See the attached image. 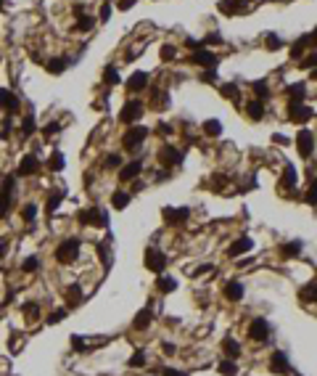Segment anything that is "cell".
<instances>
[{"instance_id":"obj_49","label":"cell","mask_w":317,"mask_h":376,"mask_svg":"<svg viewBox=\"0 0 317 376\" xmlns=\"http://www.w3.org/2000/svg\"><path fill=\"white\" fill-rule=\"evenodd\" d=\"M130 366H137V368H140V366H145V352H135V355L133 358H130Z\"/></svg>"},{"instance_id":"obj_29","label":"cell","mask_w":317,"mask_h":376,"mask_svg":"<svg viewBox=\"0 0 317 376\" xmlns=\"http://www.w3.org/2000/svg\"><path fill=\"white\" fill-rule=\"evenodd\" d=\"M217 371H220L222 376H235V374H238V366H235L233 358H222L220 366H217Z\"/></svg>"},{"instance_id":"obj_51","label":"cell","mask_w":317,"mask_h":376,"mask_svg":"<svg viewBox=\"0 0 317 376\" xmlns=\"http://www.w3.org/2000/svg\"><path fill=\"white\" fill-rule=\"evenodd\" d=\"M21 215H24V220H35L37 217V204H27Z\"/></svg>"},{"instance_id":"obj_57","label":"cell","mask_w":317,"mask_h":376,"mask_svg":"<svg viewBox=\"0 0 317 376\" xmlns=\"http://www.w3.org/2000/svg\"><path fill=\"white\" fill-rule=\"evenodd\" d=\"M307 45H309V48H317V29L307 35Z\"/></svg>"},{"instance_id":"obj_11","label":"cell","mask_w":317,"mask_h":376,"mask_svg":"<svg viewBox=\"0 0 317 376\" xmlns=\"http://www.w3.org/2000/svg\"><path fill=\"white\" fill-rule=\"evenodd\" d=\"M0 109L8 111V114H16L21 109V101L16 93H11L8 88H0Z\"/></svg>"},{"instance_id":"obj_17","label":"cell","mask_w":317,"mask_h":376,"mask_svg":"<svg viewBox=\"0 0 317 376\" xmlns=\"http://www.w3.org/2000/svg\"><path fill=\"white\" fill-rule=\"evenodd\" d=\"M145 88H148V74H145V72H135L133 77L127 80V90H130V93H143Z\"/></svg>"},{"instance_id":"obj_52","label":"cell","mask_w":317,"mask_h":376,"mask_svg":"<svg viewBox=\"0 0 317 376\" xmlns=\"http://www.w3.org/2000/svg\"><path fill=\"white\" fill-rule=\"evenodd\" d=\"M21 133H24V135H32V133H35V117H27V119H24Z\"/></svg>"},{"instance_id":"obj_37","label":"cell","mask_w":317,"mask_h":376,"mask_svg":"<svg viewBox=\"0 0 317 376\" xmlns=\"http://www.w3.org/2000/svg\"><path fill=\"white\" fill-rule=\"evenodd\" d=\"M48 167L53 172H61L64 170V154L61 151H56V154H50V159H48Z\"/></svg>"},{"instance_id":"obj_30","label":"cell","mask_w":317,"mask_h":376,"mask_svg":"<svg viewBox=\"0 0 317 376\" xmlns=\"http://www.w3.org/2000/svg\"><path fill=\"white\" fill-rule=\"evenodd\" d=\"M92 27H95V19H92V16H85V13H80L77 21H74V29H77V32H90Z\"/></svg>"},{"instance_id":"obj_20","label":"cell","mask_w":317,"mask_h":376,"mask_svg":"<svg viewBox=\"0 0 317 376\" xmlns=\"http://www.w3.org/2000/svg\"><path fill=\"white\" fill-rule=\"evenodd\" d=\"M37 170H40V159H37L35 154H27L24 159H21V167H19V175H35Z\"/></svg>"},{"instance_id":"obj_5","label":"cell","mask_w":317,"mask_h":376,"mask_svg":"<svg viewBox=\"0 0 317 376\" xmlns=\"http://www.w3.org/2000/svg\"><path fill=\"white\" fill-rule=\"evenodd\" d=\"M145 268H148L151 273H164V268H167V255L164 252H159V249H145Z\"/></svg>"},{"instance_id":"obj_4","label":"cell","mask_w":317,"mask_h":376,"mask_svg":"<svg viewBox=\"0 0 317 376\" xmlns=\"http://www.w3.org/2000/svg\"><path fill=\"white\" fill-rule=\"evenodd\" d=\"M77 255H80V241L77 239H64L58 244V249H56V260L61 265H69V263H74Z\"/></svg>"},{"instance_id":"obj_34","label":"cell","mask_w":317,"mask_h":376,"mask_svg":"<svg viewBox=\"0 0 317 376\" xmlns=\"http://www.w3.org/2000/svg\"><path fill=\"white\" fill-rule=\"evenodd\" d=\"M133 326L135 328H148L151 326V310H140L135 316V321H133Z\"/></svg>"},{"instance_id":"obj_48","label":"cell","mask_w":317,"mask_h":376,"mask_svg":"<svg viewBox=\"0 0 317 376\" xmlns=\"http://www.w3.org/2000/svg\"><path fill=\"white\" fill-rule=\"evenodd\" d=\"M103 164H106V170H117V167L122 164V157H119V154H111V157H106Z\"/></svg>"},{"instance_id":"obj_14","label":"cell","mask_w":317,"mask_h":376,"mask_svg":"<svg viewBox=\"0 0 317 376\" xmlns=\"http://www.w3.org/2000/svg\"><path fill=\"white\" fill-rule=\"evenodd\" d=\"M140 170H143V162H140V159H133V162H127V164L119 170V180H122V183H130L133 178L140 175Z\"/></svg>"},{"instance_id":"obj_46","label":"cell","mask_w":317,"mask_h":376,"mask_svg":"<svg viewBox=\"0 0 317 376\" xmlns=\"http://www.w3.org/2000/svg\"><path fill=\"white\" fill-rule=\"evenodd\" d=\"M61 199H64V191H58V194H56V196H50V199H48V212H50V215H53V212H56V210H58V204H61Z\"/></svg>"},{"instance_id":"obj_50","label":"cell","mask_w":317,"mask_h":376,"mask_svg":"<svg viewBox=\"0 0 317 376\" xmlns=\"http://www.w3.org/2000/svg\"><path fill=\"white\" fill-rule=\"evenodd\" d=\"M109 16H111V3H103V5H100V11H98V19L100 21H109Z\"/></svg>"},{"instance_id":"obj_15","label":"cell","mask_w":317,"mask_h":376,"mask_svg":"<svg viewBox=\"0 0 317 376\" xmlns=\"http://www.w3.org/2000/svg\"><path fill=\"white\" fill-rule=\"evenodd\" d=\"M188 217H190V212L185 210V207H180V210H177V207H167L164 210V220L169 225H180V222H185Z\"/></svg>"},{"instance_id":"obj_36","label":"cell","mask_w":317,"mask_h":376,"mask_svg":"<svg viewBox=\"0 0 317 376\" xmlns=\"http://www.w3.org/2000/svg\"><path fill=\"white\" fill-rule=\"evenodd\" d=\"M301 252V241H291V244H283V257L291 260V257H299Z\"/></svg>"},{"instance_id":"obj_40","label":"cell","mask_w":317,"mask_h":376,"mask_svg":"<svg viewBox=\"0 0 317 376\" xmlns=\"http://www.w3.org/2000/svg\"><path fill=\"white\" fill-rule=\"evenodd\" d=\"M301 299H307V302H315V299H317V283H309V286L301 289Z\"/></svg>"},{"instance_id":"obj_7","label":"cell","mask_w":317,"mask_h":376,"mask_svg":"<svg viewBox=\"0 0 317 376\" xmlns=\"http://www.w3.org/2000/svg\"><path fill=\"white\" fill-rule=\"evenodd\" d=\"M80 222H85V225H106V222H109V215L100 210V207H90V210L80 212Z\"/></svg>"},{"instance_id":"obj_41","label":"cell","mask_w":317,"mask_h":376,"mask_svg":"<svg viewBox=\"0 0 317 376\" xmlns=\"http://www.w3.org/2000/svg\"><path fill=\"white\" fill-rule=\"evenodd\" d=\"M37 268H40V260H37V257H27L24 263H21V270H24V273H35Z\"/></svg>"},{"instance_id":"obj_13","label":"cell","mask_w":317,"mask_h":376,"mask_svg":"<svg viewBox=\"0 0 317 376\" xmlns=\"http://www.w3.org/2000/svg\"><path fill=\"white\" fill-rule=\"evenodd\" d=\"M270 371H272V374H280V376H285V374L291 371L285 352H272V358H270Z\"/></svg>"},{"instance_id":"obj_56","label":"cell","mask_w":317,"mask_h":376,"mask_svg":"<svg viewBox=\"0 0 317 376\" xmlns=\"http://www.w3.org/2000/svg\"><path fill=\"white\" fill-rule=\"evenodd\" d=\"M135 3H137V0H119V11H130Z\"/></svg>"},{"instance_id":"obj_18","label":"cell","mask_w":317,"mask_h":376,"mask_svg":"<svg viewBox=\"0 0 317 376\" xmlns=\"http://www.w3.org/2000/svg\"><path fill=\"white\" fill-rule=\"evenodd\" d=\"M246 294V286L241 281H227L225 283V299H230V302H238V299H243Z\"/></svg>"},{"instance_id":"obj_43","label":"cell","mask_w":317,"mask_h":376,"mask_svg":"<svg viewBox=\"0 0 317 376\" xmlns=\"http://www.w3.org/2000/svg\"><path fill=\"white\" fill-rule=\"evenodd\" d=\"M175 56H177L175 45H161V61H172Z\"/></svg>"},{"instance_id":"obj_35","label":"cell","mask_w":317,"mask_h":376,"mask_svg":"<svg viewBox=\"0 0 317 376\" xmlns=\"http://www.w3.org/2000/svg\"><path fill=\"white\" fill-rule=\"evenodd\" d=\"M283 188H293L296 186V170H293L291 164H285V172H283V183H280Z\"/></svg>"},{"instance_id":"obj_47","label":"cell","mask_w":317,"mask_h":376,"mask_svg":"<svg viewBox=\"0 0 317 376\" xmlns=\"http://www.w3.org/2000/svg\"><path fill=\"white\" fill-rule=\"evenodd\" d=\"M265 40H267V48H270V51H277V48H283V40H280V37H277V35H267Z\"/></svg>"},{"instance_id":"obj_31","label":"cell","mask_w":317,"mask_h":376,"mask_svg":"<svg viewBox=\"0 0 317 376\" xmlns=\"http://www.w3.org/2000/svg\"><path fill=\"white\" fill-rule=\"evenodd\" d=\"M156 289H159V291H164V294H169V291H175V289H177V281L172 278V275H159Z\"/></svg>"},{"instance_id":"obj_1","label":"cell","mask_w":317,"mask_h":376,"mask_svg":"<svg viewBox=\"0 0 317 376\" xmlns=\"http://www.w3.org/2000/svg\"><path fill=\"white\" fill-rule=\"evenodd\" d=\"M143 111H145V106H143L140 98H130V101L122 106V111H119V122H122V125H130V127H133L135 122L143 117Z\"/></svg>"},{"instance_id":"obj_28","label":"cell","mask_w":317,"mask_h":376,"mask_svg":"<svg viewBox=\"0 0 317 376\" xmlns=\"http://www.w3.org/2000/svg\"><path fill=\"white\" fill-rule=\"evenodd\" d=\"M201 130H204L209 138H217V135H222V122L220 119H206L204 125H201Z\"/></svg>"},{"instance_id":"obj_9","label":"cell","mask_w":317,"mask_h":376,"mask_svg":"<svg viewBox=\"0 0 317 376\" xmlns=\"http://www.w3.org/2000/svg\"><path fill=\"white\" fill-rule=\"evenodd\" d=\"M296 146H299V154L309 159L315 154V135H312V130H299V135H296Z\"/></svg>"},{"instance_id":"obj_16","label":"cell","mask_w":317,"mask_h":376,"mask_svg":"<svg viewBox=\"0 0 317 376\" xmlns=\"http://www.w3.org/2000/svg\"><path fill=\"white\" fill-rule=\"evenodd\" d=\"M251 5L241 3V0H220V11L227 13V16H235V13H246Z\"/></svg>"},{"instance_id":"obj_23","label":"cell","mask_w":317,"mask_h":376,"mask_svg":"<svg viewBox=\"0 0 317 376\" xmlns=\"http://www.w3.org/2000/svg\"><path fill=\"white\" fill-rule=\"evenodd\" d=\"M307 48H309V45H307V35H304V37H299V40L291 45V58H293V61H301V58L307 56Z\"/></svg>"},{"instance_id":"obj_24","label":"cell","mask_w":317,"mask_h":376,"mask_svg":"<svg viewBox=\"0 0 317 376\" xmlns=\"http://www.w3.org/2000/svg\"><path fill=\"white\" fill-rule=\"evenodd\" d=\"M119 82H122V80H119V69L114 66V64L106 66V69H103V85H106V88H114V85H119Z\"/></svg>"},{"instance_id":"obj_6","label":"cell","mask_w":317,"mask_h":376,"mask_svg":"<svg viewBox=\"0 0 317 376\" xmlns=\"http://www.w3.org/2000/svg\"><path fill=\"white\" fill-rule=\"evenodd\" d=\"M190 64H196L201 69H214L217 66V56H214L212 51H206V48H198V51H193L190 56H188Z\"/></svg>"},{"instance_id":"obj_32","label":"cell","mask_w":317,"mask_h":376,"mask_svg":"<svg viewBox=\"0 0 317 376\" xmlns=\"http://www.w3.org/2000/svg\"><path fill=\"white\" fill-rule=\"evenodd\" d=\"M222 350H225V358H238L241 355V344L235 339H225L222 342Z\"/></svg>"},{"instance_id":"obj_22","label":"cell","mask_w":317,"mask_h":376,"mask_svg":"<svg viewBox=\"0 0 317 376\" xmlns=\"http://www.w3.org/2000/svg\"><path fill=\"white\" fill-rule=\"evenodd\" d=\"M249 249H251V239H238L235 244H230L227 255H230V257H241V255H246Z\"/></svg>"},{"instance_id":"obj_39","label":"cell","mask_w":317,"mask_h":376,"mask_svg":"<svg viewBox=\"0 0 317 376\" xmlns=\"http://www.w3.org/2000/svg\"><path fill=\"white\" fill-rule=\"evenodd\" d=\"M11 210V194H5V191H0V220L5 217V212Z\"/></svg>"},{"instance_id":"obj_3","label":"cell","mask_w":317,"mask_h":376,"mask_svg":"<svg viewBox=\"0 0 317 376\" xmlns=\"http://www.w3.org/2000/svg\"><path fill=\"white\" fill-rule=\"evenodd\" d=\"M148 133H151L148 127H143V125H133V127H130L127 133H125V138H122V146H125L127 151L140 149V146H143V141L148 138Z\"/></svg>"},{"instance_id":"obj_8","label":"cell","mask_w":317,"mask_h":376,"mask_svg":"<svg viewBox=\"0 0 317 376\" xmlns=\"http://www.w3.org/2000/svg\"><path fill=\"white\" fill-rule=\"evenodd\" d=\"M249 339L251 342H267L270 339V323L265 318H254L249 323Z\"/></svg>"},{"instance_id":"obj_21","label":"cell","mask_w":317,"mask_h":376,"mask_svg":"<svg viewBox=\"0 0 317 376\" xmlns=\"http://www.w3.org/2000/svg\"><path fill=\"white\" fill-rule=\"evenodd\" d=\"M285 96H288L291 101H307V85H304V82L288 85V88H285Z\"/></svg>"},{"instance_id":"obj_59","label":"cell","mask_w":317,"mask_h":376,"mask_svg":"<svg viewBox=\"0 0 317 376\" xmlns=\"http://www.w3.org/2000/svg\"><path fill=\"white\" fill-rule=\"evenodd\" d=\"M3 255H5V241L0 239V257H3Z\"/></svg>"},{"instance_id":"obj_2","label":"cell","mask_w":317,"mask_h":376,"mask_svg":"<svg viewBox=\"0 0 317 376\" xmlns=\"http://www.w3.org/2000/svg\"><path fill=\"white\" fill-rule=\"evenodd\" d=\"M285 117H288L293 125H304V122L312 119V109L307 106V101H288V106H285Z\"/></svg>"},{"instance_id":"obj_61","label":"cell","mask_w":317,"mask_h":376,"mask_svg":"<svg viewBox=\"0 0 317 376\" xmlns=\"http://www.w3.org/2000/svg\"><path fill=\"white\" fill-rule=\"evenodd\" d=\"M0 8H3V0H0Z\"/></svg>"},{"instance_id":"obj_12","label":"cell","mask_w":317,"mask_h":376,"mask_svg":"<svg viewBox=\"0 0 317 376\" xmlns=\"http://www.w3.org/2000/svg\"><path fill=\"white\" fill-rule=\"evenodd\" d=\"M243 109H246V117H249L251 122L265 119V111H267V109H265V101H259V98H251V101L246 104Z\"/></svg>"},{"instance_id":"obj_54","label":"cell","mask_w":317,"mask_h":376,"mask_svg":"<svg viewBox=\"0 0 317 376\" xmlns=\"http://www.w3.org/2000/svg\"><path fill=\"white\" fill-rule=\"evenodd\" d=\"M161 376H188V374L177 371V368H161Z\"/></svg>"},{"instance_id":"obj_26","label":"cell","mask_w":317,"mask_h":376,"mask_svg":"<svg viewBox=\"0 0 317 376\" xmlns=\"http://www.w3.org/2000/svg\"><path fill=\"white\" fill-rule=\"evenodd\" d=\"M111 204H114V210H125V207L130 204V194H127V191H122V188H117L111 194Z\"/></svg>"},{"instance_id":"obj_25","label":"cell","mask_w":317,"mask_h":376,"mask_svg":"<svg viewBox=\"0 0 317 376\" xmlns=\"http://www.w3.org/2000/svg\"><path fill=\"white\" fill-rule=\"evenodd\" d=\"M220 93L225 98H230V101H238V98H241V88H238V82H222Z\"/></svg>"},{"instance_id":"obj_33","label":"cell","mask_w":317,"mask_h":376,"mask_svg":"<svg viewBox=\"0 0 317 376\" xmlns=\"http://www.w3.org/2000/svg\"><path fill=\"white\" fill-rule=\"evenodd\" d=\"M251 88H254V96H257L259 101H265V98H270V85H267V80H257Z\"/></svg>"},{"instance_id":"obj_38","label":"cell","mask_w":317,"mask_h":376,"mask_svg":"<svg viewBox=\"0 0 317 376\" xmlns=\"http://www.w3.org/2000/svg\"><path fill=\"white\" fill-rule=\"evenodd\" d=\"M299 64H301V69H317V51L307 53V56L299 61Z\"/></svg>"},{"instance_id":"obj_42","label":"cell","mask_w":317,"mask_h":376,"mask_svg":"<svg viewBox=\"0 0 317 376\" xmlns=\"http://www.w3.org/2000/svg\"><path fill=\"white\" fill-rule=\"evenodd\" d=\"M307 202L312 207H317V178L309 183V188H307Z\"/></svg>"},{"instance_id":"obj_55","label":"cell","mask_w":317,"mask_h":376,"mask_svg":"<svg viewBox=\"0 0 317 376\" xmlns=\"http://www.w3.org/2000/svg\"><path fill=\"white\" fill-rule=\"evenodd\" d=\"M58 130H61V125H58V122H50V125L45 127V135H56Z\"/></svg>"},{"instance_id":"obj_45","label":"cell","mask_w":317,"mask_h":376,"mask_svg":"<svg viewBox=\"0 0 317 376\" xmlns=\"http://www.w3.org/2000/svg\"><path fill=\"white\" fill-rule=\"evenodd\" d=\"M64 318H66V308H58V310H53L48 316V323H61Z\"/></svg>"},{"instance_id":"obj_44","label":"cell","mask_w":317,"mask_h":376,"mask_svg":"<svg viewBox=\"0 0 317 376\" xmlns=\"http://www.w3.org/2000/svg\"><path fill=\"white\" fill-rule=\"evenodd\" d=\"M167 101H169L167 93H159V90L153 93V106H156V109H167V106H169Z\"/></svg>"},{"instance_id":"obj_53","label":"cell","mask_w":317,"mask_h":376,"mask_svg":"<svg viewBox=\"0 0 317 376\" xmlns=\"http://www.w3.org/2000/svg\"><path fill=\"white\" fill-rule=\"evenodd\" d=\"M156 133H161V135H172V133H175V127L169 125V122H161V125L156 127Z\"/></svg>"},{"instance_id":"obj_10","label":"cell","mask_w":317,"mask_h":376,"mask_svg":"<svg viewBox=\"0 0 317 376\" xmlns=\"http://www.w3.org/2000/svg\"><path fill=\"white\" fill-rule=\"evenodd\" d=\"M156 159H159V164L161 167H175V164H180V151H177L175 149V146H161V149H159V154H156Z\"/></svg>"},{"instance_id":"obj_60","label":"cell","mask_w":317,"mask_h":376,"mask_svg":"<svg viewBox=\"0 0 317 376\" xmlns=\"http://www.w3.org/2000/svg\"><path fill=\"white\" fill-rule=\"evenodd\" d=\"M312 80H317V69H312Z\"/></svg>"},{"instance_id":"obj_19","label":"cell","mask_w":317,"mask_h":376,"mask_svg":"<svg viewBox=\"0 0 317 376\" xmlns=\"http://www.w3.org/2000/svg\"><path fill=\"white\" fill-rule=\"evenodd\" d=\"M69 64H72V61H69L66 56H53V58H48L45 69H48L50 74H64L66 69H69Z\"/></svg>"},{"instance_id":"obj_58","label":"cell","mask_w":317,"mask_h":376,"mask_svg":"<svg viewBox=\"0 0 317 376\" xmlns=\"http://www.w3.org/2000/svg\"><path fill=\"white\" fill-rule=\"evenodd\" d=\"M214 77H217V74H214V69H206V72L201 74V80H204V82H214Z\"/></svg>"},{"instance_id":"obj_27","label":"cell","mask_w":317,"mask_h":376,"mask_svg":"<svg viewBox=\"0 0 317 376\" xmlns=\"http://www.w3.org/2000/svg\"><path fill=\"white\" fill-rule=\"evenodd\" d=\"M82 299H85V294H82L80 286H69V289H66V305H69V308H77Z\"/></svg>"}]
</instances>
